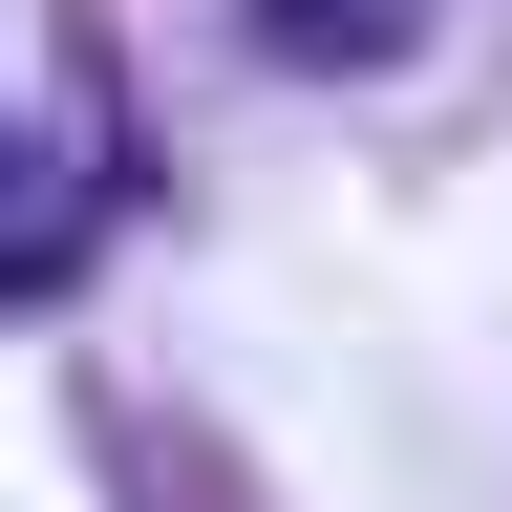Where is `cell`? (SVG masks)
<instances>
[{"instance_id":"cell-1","label":"cell","mask_w":512,"mask_h":512,"mask_svg":"<svg viewBox=\"0 0 512 512\" xmlns=\"http://www.w3.org/2000/svg\"><path fill=\"white\" fill-rule=\"evenodd\" d=\"M256 22H278V43H299V64H363V43H384V22H427V0H256Z\"/></svg>"}]
</instances>
